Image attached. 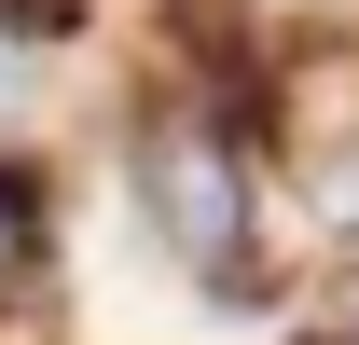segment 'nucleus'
Returning <instances> with one entry per match:
<instances>
[{
	"mask_svg": "<svg viewBox=\"0 0 359 345\" xmlns=\"http://www.w3.org/2000/svg\"><path fill=\"white\" fill-rule=\"evenodd\" d=\"M55 276H69V166L0 152V318H42Z\"/></svg>",
	"mask_w": 359,
	"mask_h": 345,
	"instance_id": "f03ea898",
	"label": "nucleus"
},
{
	"mask_svg": "<svg viewBox=\"0 0 359 345\" xmlns=\"http://www.w3.org/2000/svg\"><path fill=\"white\" fill-rule=\"evenodd\" d=\"M97 166L125 208L138 262L208 318H290L304 249H290V194H276L263 138V69H194V55H125L111 111H97Z\"/></svg>",
	"mask_w": 359,
	"mask_h": 345,
	"instance_id": "f257e3e1",
	"label": "nucleus"
}]
</instances>
